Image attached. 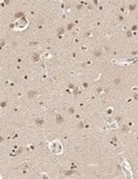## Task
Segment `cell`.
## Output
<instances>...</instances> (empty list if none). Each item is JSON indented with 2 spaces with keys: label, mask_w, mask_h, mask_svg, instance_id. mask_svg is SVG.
I'll list each match as a JSON object with an SVG mask.
<instances>
[{
  "label": "cell",
  "mask_w": 138,
  "mask_h": 179,
  "mask_svg": "<svg viewBox=\"0 0 138 179\" xmlns=\"http://www.w3.org/2000/svg\"><path fill=\"white\" fill-rule=\"evenodd\" d=\"M51 150H52L53 153H60V152H62L61 144L59 142H53L51 144Z\"/></svg>",
  "instance_id": "cell-2"
},
{
  "label": "cell",
  "mask_w": 138,
  "mask_h": 179,
  "mask_svg": "<svg viewBox=\"0 0 138 179\" xmlns=\"http://www.w3.org/2000/svg\"><path fill=\"white\" fill-rule=\"evenodd\" d=\"M29 24V21H28L26 18H20V19H17L14 21V28L18 30H22V29H26Z\"/></svg>",
  "instance_id": "cell-1"
}]
</instances>
